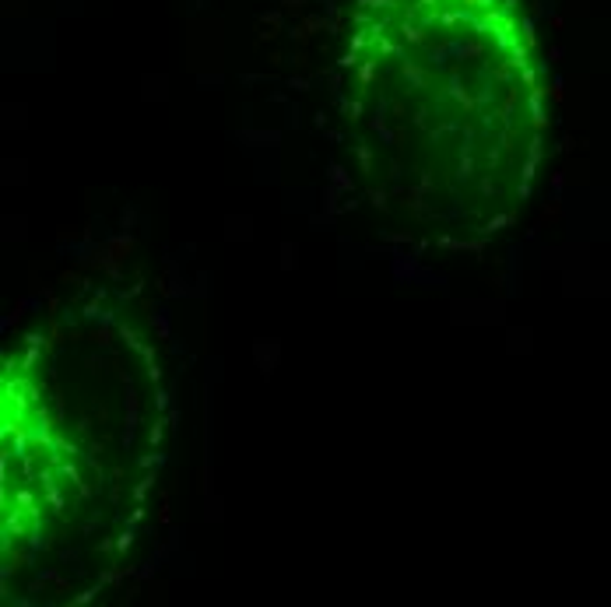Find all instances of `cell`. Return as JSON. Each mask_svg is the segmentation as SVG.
<instances>
[{
    "label": "cell",
    "mask_w": 611,
    "mask_h": 607,
    "mask_svg": "<svg viewBox=\"0 0 611 607\" xmlns=\"http://www.w3.org/2000/svg\"><path fill=\"white\" fill-rule=\"evenodd\" d=\"M341 71L365 169L401 211L488 232L527 193L544 88L524 0H358Z\"/></svg>",
    "instance_id": "1"
}]
</instances>
